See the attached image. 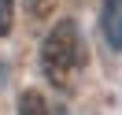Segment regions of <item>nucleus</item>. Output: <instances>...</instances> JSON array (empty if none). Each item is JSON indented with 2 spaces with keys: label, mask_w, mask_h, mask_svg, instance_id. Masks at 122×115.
I'll return each mask as SVG.
<instances>
[{
  "label": "nucleus",
  "mask_w": 122,
  "mask_h": 115,
  "mask_svg": "<svg viewBox=\"0 0 122 115\" xmlns=\"http://www.w3.org/2000/svg\"><path fill=\"white\" fill-rule=\"evenodd\" d=\"M81 63V33L74 19H59L41 45V71L56 89H67Z\"/></svg>",
  "instance_id": "obj_1"
},
{
  "label": "nucleus",
  "mask_w": 122,
  "mask_h": 115,
  "mask_svg": "<svg viewBox=\"0 0 122 115\" xmlns=\"http://www.w3.org/2000/svg\"><path fill=\"white\" fill-rule=\"evenodd\" d=\"M100 30H104L107 48L122 52V0H104V8H100Z\"/></svg>",
  "instance_id": "obj_2"
},
{
  "label": "nucleus",
  "mask_w": 122,
  "mask_h": 115,
  "mask_svg": "<svg viewBox=\"0 0 122 115\" xmlns=\"http://www.w3.org/2000/svg\"><path fill=\"white\" fill-rule=\"evenodd\" d=\"M19 115H52L45 104V97H41L37 89H26L22 97H19Z\"/></svg>",
  "instance_id": "obj_3"
},
{
  "label": "nucleus",
  "mask_w": 122,
  "mask_h": 115,
  "mask_svg": "<svg viewBox=\"0 0 122 115\" xmlns=\"http://www.w3.org/2000/svg\"><path fill=\"white\" fill-rule=\"evenodd\" d=\"M11 22H15V0H0V37L11 33Z\"/></svg>",
  "instance_id": "obj_4"
}]
</instances>
